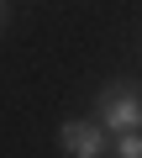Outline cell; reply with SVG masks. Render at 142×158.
<instances>
[{"label": "cell", "mask_w": 142, "mask_h": 158, "mask_svg": "<svg viewBox=\"0 0 142 158\" xmlns=\"http://www.w3.org/2000/svg\"><path fill=\"white\" fill-rule=\"evenodd\" d=\"M100 127L105 132H137L142 127V95H132L126 85H111L100 95Z\"/></svg>", "instance_id": "obj_1"}, {"label": "cell", "mask_w": 142, "mask_h": 158, "mask_svg": "<svg viewBox=\"0 0 142 158\" xmlns=\"http://www.w3.org/2000/svg\"><path fill=\"white\" fill-rule=\"evenodd\" d=\"M58 148L68 158H100L105 153V127L100 121H63L58 127Z\"/></svg>", "instance_id": "obj_2"}, {"label": "cell", "mask_w": 142, "mask_h": 158, "mask_svg": "<svg viewBox=\"0 0 142 158\" xmlns=\"http://www.w3.org/2000/svg\"><path fill=\"white\" fill-rule=\"evenodd\" d=\"M116 158H142V127L137 132H116Z\"/></svg>", "instance_id": "obj_3"}]
</instances>
